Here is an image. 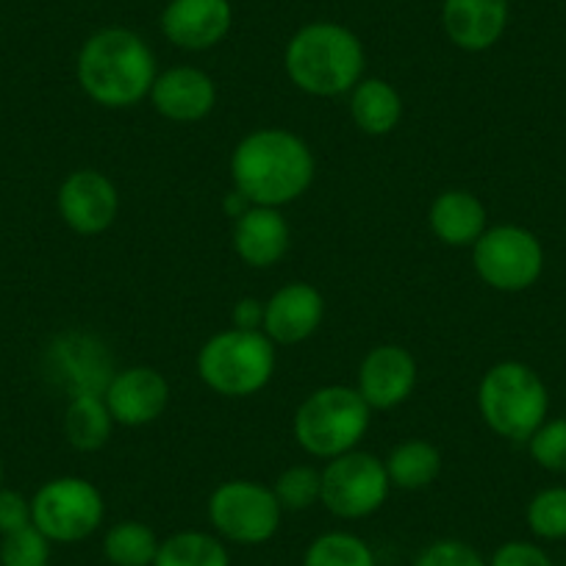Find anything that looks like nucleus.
I'll list each match as a JSON object with an SVG mask.
<instances>
[{"instance_id":"f257e3e1","label":"nucleus","mask_w":566,"mask_h":566,"mask_svg":"<svg viewBox=\"0 0 566 566\" xmlns=\"http://www.w3.org/2000/svg\"><path fill=\"white\" fill-rule=\"evenodd\" d=\"M317 161L301 134L290 128H259L244 134L231 154V181L253 206L295 203L312 189Z\"/></svg>"},{"instance_id":"f03ea898","label":"nucleus","mask_w":566,"mask_h":566,"mask_svg":"<svg viewBox=\"0 0 566 566\" xmlns=\"http://www.w3.org/2000/svg\"><path fill=\"white\" fill-rule=\"evenodd\" d=\"M159 75L150 45L136 31L108 25L81 45L75 78L81 92L103 108H130L154 90Z\"/></svg>"},{"instance_id":"7ed1b4c3","label":"nucleus","mask_w":566,"mask_h":566,"mask_svg":"<svg viewBox=\"0 0 566 566\" xmlns=\"http://www.w3.org/2000/svg\"><path fill=\"white\" fill-rule=\"evenodd\" d=\"M283 67L292 84L306 95L339 97L350 95L364 78L367 53L347 25L319 20L292 34L283 51Z\"/></svg>"},{"instance_id":"20e7f679","label":"nucleus","mask_w":566,"mask_h":566,"mask_svg":"<svg viewBox=\"0 0 566 566\" xmlns=\"http://www.w3.org/2000/svg\"><path fill=\"white\" fill-rule=\"evenodd\" d=\"M373 422V408L356 386L331 384L306 395L292 419V433L303 453L331 461L358 450Z\"/></svg>"},{"instance_id":"39448f33","label":"nucleus","mask_w":566,"mask_h":566,"mask_svg":"<svg viewBox=\"0 0 566 566\" xmlns=\"http://www.w3.org/2000/svg\"><path fill=\"white\" fill-rule=\"evenodd\" d=\"M478 411L500 439L527 442L547 419L549 391L527 364L497 361L478 384Z\"/></svg>"},{"instance_id":"423d86ee","label":"nucleus","mask_w":566,"mask_h":566,"mask_svg":"<svg viewBox=\"0 0 566 566\" xmlns=\"http://www.w3.org/2000/svg\"><path fill=\"white\" fill-rule=\"evenodd\" d=\"M275 342L264 331L226 328L198 353V375L206 389L228 400L259 395L275 375Z\"/></svg>"},{"instance_id":"0eeeda50","label":"nucleus","mask_w":566,"mask_h":566,"mask_svg":"<svg viewBox=\"0 0 566 566\" xmlns=\"http://www.w3.org/2000/svg\"><path fill=\"white\" fill-rule=\"evenodd\" d=\"M209 525L222 542L239 547H259L281 531L283 509L272 486L248 478L220 483L206 503Z\"/></svg>"},{"instance_id":"6e6552de","label":"nucleus","mask_w":566,"mask_h":566,"mask_svg":"<svg viewBox=\"0 0 566 566\" xmlns=\"http://www.w3.org/2000/svg\"><path fill=\"white\" fill-rule=\"evenodd\" d=\"M106 520V497L92 481L62 475L42 483L31 497V522L53 544H78L95 536Z\"/></svg>"},{"instance_id":"1a4fd4ad","label":"nucleus","mask_w":566,"mask_h":566,"mask_svg":"<svg viewBox=\"0 0 566 566\" xmlns=\"http://www.w3.org/2000/svg\"><path fill=\"white\" fill-rule=\"evenodd\" d=\"M472 270L489 290L514 292L531 290L544 272V248L533 231L522 226H492L472 244Z\"/></svg>"},{"instance_id":"9d476101","label":"nucleus","mask_w":566,"mask_h":566,"mask_svg":"<svg viewBox=\"0 0 566 566\" xmlns=\"http://www.w3.org/2000/svg\"><path fill=\"white\" fill-rule=\"evenodd\" d=\"M391 483L384 459L364 450L336 455L323 467V500L319 505L336 520H367L389 500Z\"/></svg>"},{"instance_id":"9b49d317","label":"nucleus","mask_w":566,"mask_h":566,"mask_svg":"<svg viewBox=\"0 0 566 566\" xmlns=\"http://www.w3.org/2000/svg\"><path fill=\"white\" fill-rule=\"evenodd\" d=\"M56 206L70 231L81 233V237H97L117 220L119 192L106 172L84 167L64 178L56 195Z\"/></svg>"},{"instance_id":"f8f14e48","label":"nucleus","mask_w":566,"mask_h":566,"mask_svg":"<svg viewBox=\"0 0 566 566\" xmlns=\"http://www.w3.org/2000/svg\"><path fill=\"white\" fill-rule=\"evenodd\" d=\"M170 380L156 367H145V364L117 369L103 391L114 424H123V428H145L156 422L170 406Z\"/></svg>"},{"instance_id":"ddd939ff","label":"nucleus","mask_w":566,"mask_h":566,"mask_svg":"<svg viewBox=\"0 0 566 566\" xmlns=\"http://www.w3.org/2000/svg\"><path fill=\"white\" fill-rule=\"evenodd\" d=\"M419 380L417 358L402 345H378L361 358L358 395L373 411H391L413 395Z\"/></svg>"},{"instance_id":"4468645a","label":"nucleus","mask_w":566,"mask_h":566,"mask_svg":"<svg viewBox=\"0 0 566 566\" xmlns=\"http://www.w3.org/2000/svg\"><path fill=\"white\" fill-rule=\"evenodd\" d=\"M325 319V297L317 286L306 281L283 283L264 301V331L275 345L292 347L312 339Z\"/></svg>"},{"instance_id":"2eb2a0df","label":"nucleus","mask_w":566,"mask_h":566,"mask_svg":"<svg viewBox=\"0 0 566 566\" xmlns=\"http://www.w3.org/2000/svg\"><path fill=\"white\" fill-rule=\"evenodd\" d=\"M233 25L231 0H170L161 12V34L181 51H209Z\"/></svg>"},{"instance_id":"dca6fc26","label":"nucleus","mask_w":566,"mask_h":566,"mask_svg":"<svg viewBox=\"0 0 566 566\" xmlns=\"http://www.w3.org/2000/svg\"><path fill=\"white\" fill-rule=\"evenodd\" d=\"M150 106L170 123H200L217 106V84L206 70L170 67L156 75L150 90Z\"/></svg>"},{"instance_id":"f3484780","label":"nucleus","mask_w":566,"mask_h":566,"mask_svg":"<svg viewBox=\"0 0 566 566\" xmlns=\"http://www.w3.org/2000/svg\"><path fill=\"white\" fill-rule=\"evenodd\" d=\"M442 25L455 48L483 53L509 29V0H444Z\"/></svg>"},{"instance_id":"a211bd4d","label":"nucleus","mask_w":566,"mask_h":566,"mask_svg":"<svg viewBox=\"0 0 566 566\" xmlns=\"http://www.w3.org/2000/svg\"><path fill=\"white\" fill-rule=\"evenodd\" d=\"M51 369L59 373L70 397L103 395L114 375L106 347L86 334L59 336L51 347Z\"/></svg>"},{"instance_id":"6ab92c4d","label":"nucleus","mask_w":566,"mask_h":566,"mask_svg":"<svg viewBox=\"0 0 566 566\" xmlns=\"http://www.w3.org/2000/svg\"><path fill=\"white\" fill-rule=\"evenodd\" d=\"M233 253L253 270H270L286 255L292 242L290 222L281 209L272 206H250L242 217L233 220Z\"/></svg>"},{"instance_id":"aec40b11","label":"nucleus","mask_w":566,"mask_h":566,"mask_svg":"<svg viewBox=\"0 0 566 566\" xmlns=\"http://www.w3.org/2000/svg\"><path fill=\"white\" fill-rule=\"evenodd\" d=\"M428 226L448 248H472L489 228V211L470 189H444L428 209Z\"/></svg>"},{"instance_id":"412c9836","label":"nucleus","mask_w":566,"mask_h":566,"mask_svg":"<svg viewBox=\"0 0 566 566\" xmlns=\"http://www.w3.org/2000/svg\"><path fill=\"white\" fill-rule=\"evenodd\" d=\"M350 117L367 136H389L402 119V97L386 78H361L350 90Z\"/></svg>"},{"instance_id":"4be33fe9","label":"nucleus","mask_w":566,"mask_h":566,"mask_svg":"<svg viewBox=\"0 0 566 566\" xmlns=\"http://www.w3.org/2000/svg\"><path fill=\"white\" fill-rule=\"evenodd\" d=\"M391 489L422 492L442 475V450L428 439H406L384 459Z\"/></svg>"},{"instance_id":"5701e85b","label":"nucleus","mask_w":566,"mask_h":566,"mask_svg":"<svg viewBox=\"0 0 566 566\" xmlns=\"http://www.w3.org/2000/svg\"><path fill=\"white\" fill-rule=\"evenodd\" d=\"M62 428L70 448H75L78 453H97L112 439L114 417L103 395H75L64 408Z\"/></svg>"},{"instance_id":"b1692460","label":"nucleus","mask_w":566,"mask_h":566,"mask_svg":"<svg viewBox=\"0 0 566 566\" xmlns=\"http://www.w3.org/2000/svg\"><path fill=\"white\" fill-rule=\"evenodd\" d=\"M154 566H231V553L214 531H178L161 538Z\"/></svg>"},{"instance_id":"393cba45","label":"nucleus","mask_w":566,"mask_h":566,"mask_svg":"<svg viewBox=\"0 0 566 566\" xmlns=\"http://www.w3.org/2000/svg\"><path fill=\"white\" fill-rule=\"evenodd\" d=\"M161 538L148 522H114L103 536V558L112 566H154Z\"/></svg>"},{"instance_id":"a878e982","label":"nucleus","mask_w":566,"mask_h":566,"mask_svg":"<svg viewBox=\"0 0 566 566\" xmlns=\"http://www.w3.org/2000/svg\"><path fill=\"white\" fill-rule=\"evenodd\" d=\"M303 566H378V558L356 533L325 531L306 547Z\"/></svg>"},{"instance_id":"bb28decb","label":"nucleus","mask_w":566,"mask_h":566,"mask_svg":"<svg viewBox=\"0 0 566 566\" xmlns=\"http://www.w3.org/2000/svg\"><path fill=\"white\" fill-rule=\"evenodd\" d=\"M283 514L286 511H308L323 500V470L312 464H292L272 483Z\"/></svg>"},{"instance_id":"cd10ccee","label":"nucleus","mask_w":566,"mask_h":566,"mask_svg":"<svg viewBox=\"0 0 566 566\" xmlns=\"http://www.w3.org/2000/svg\"><path fill=\"white\" fill-rule=\"evenodd\" d=\"M527 527L542 542L566 538V486H547L531 497L525 509Z\"/></svg>"},{"instance_id":"c85d7f7f","label":"nucleus","mask_w":566,"mask_h":566,"mask_svg":"<svg viewBox=\"0 0 566 566\" xmlns=\"http://www.w3.org/2000/svg\"><path fill=\"white\" fill-rule=\"evenodd\" d=\"M51 538L34 525L0 536V566H48L51 564Z\"/></svg>"},{"instance_id":"c756f323","label":"nucleus","mask_w":566,"mask_h":566,"mask_svg":"<svg viewBox=\"0 0 566 566\" xmlns=\"http://www.w3.org/2000/svg\"><path fill=\"white\" fill-rule=\"evenodd\" d=\"M527 450L542 470L566 475V417L544 419L542 428L527 439Z\"/></svg>"},{"instance_id":"7c9ffc66","label":"nucleus","mask_w":566,"mask_h":566,"mask_svg":"<svg viewBox=\"0 0 566 566\" xmlns=\"http://www.w3.org/2000/svg\"><path fill=\"white\" fill-rule=\"evenodd\" d=\"M411 566H489V560L461 538H439L428 544Z\"/></svg>"},{"instance_id":"2f4dec72","label":"nucleus","mask_w":566,"mask_h":566,"mask_svg":"<svg viewBox=\"0 0 566 566\" xmlns=\"http://www.w3.org/2000/svg\"><path fill=\"white\" fill-rule=\"evenodd\" d=\"M489 566H555V564L553 558L538 547V544L514 538V542H505L494 549L492 558H489Z\"/></svg>"},{"instance_id":"473e14b6","label":"nucleus","mask_w":566,"mask_h":566,"mask_svg":"<svg viewBox=\"0 0 566 566\" xmlns=\"http://www.w3.org/2000/svg\"><path fill=\"white\" fill-rule=\"evenodd\" d=\"M25 525H34L31 522V500L14 489L0 486V536L20 531Z\"/></svg>"},{"instance_id":"72a5a7b5","label":"nucleus","mask_w":566,"mask_h":566,"mask_svg":"<svg viewBox=\"0 0 566 566\" xmlns=\"http://www.w3.org/2000/svg\"><path fill=\"white\" fill-rule=\"evenodd\" d=\"M264 325V303L259 297H239L231 308V328L261 331Z\"/></svg>"},{"instance_id":"f704fd0d","label":"nucleus","mask_w":566,"mask_h":566,"mask_svg":"<svg viewBox=\"0 0 566 566\" xmlns=\"http://www.w3.org/2000/svg\"><path fill=\"white\" fill-rule=\"evenodd\" d=\"M250 206H253V203H250V200L244 198L242 192H237V189H231V192L226 195V200H222V209H226V214L231 217V220H237V217H242L244 211L250 209Z\"/></svg>"},{"instance_id":"c9c22d12","label":"nucleus","mask_w":566,"mask_h":566,"mask_svg":"<svg viewBox=\"0 0 566 566\" xmlns=\"http://www.w3.org/2000/svg\"><path fill=\"white\" fill-rule=\"evenodd\" d=\"M0 486H3V467H0Z\"/></svg>"}]
</instances>
